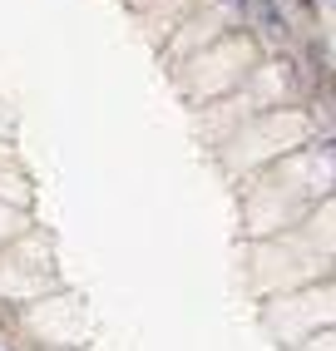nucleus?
<instances>
[{
	"mask_svg": "<svg viewBox=\"0 0 336 351\" xmlns=\"http://www.w3.org/2000/svg\"><path fill=\"white\" fill-rule=\"evenodd\" d=\"M322 149H326V154H331V158H336V138H326V144H322Z\"/></svg>",
	"mask_w": 336,
	"mask_h": 351,
	"instance_id": "f257e3e1",
	"label": "nucleus"
},
{
	"mask_svg": "<svg viewBox=\"0 0 336 351\" xmlns=\"http://www.w3.org/2000/svg\"><path fill=\"white\" fill-rule=\"evenodd\" d=\"M228 5H243V10H248V0H228Z\"/></svg>",
	"mask_w": 336,
	"mask_h": 351,
	"instance_id": "f03ea898",
	"label": "nucleus"
}]
</instances>
